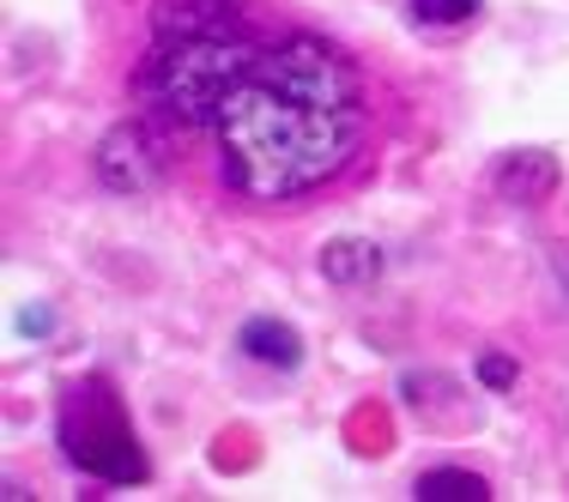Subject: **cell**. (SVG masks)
Returning <instances> with one entry per match:
<instances>
[{"label": "cell", "mask_w": 569, "mask_h": 502, "mask_svg": "<svg viewBox=\"0 0 569 502\" xmlns=\"http://www.w3.org/2000/svg\"><path fill=\"white\" fill-rule=\"evenodd\" d=\"M219 170L224 188L261 207H284L351 170L370 110L363 79L321 37H284L261 49L219 116Z\"/></svg>", "instance_id": "6da1fadb"}, {"label": "cell", "mask_w": 569, "mask_h": 502, "mask_svg": "<svg viewBox=\"0 0 569 502\" xmlns=\"http://www.w3.org/2000/svg\"><path fill=\"white\" fill-rule=\"evenodd\" d=\"M261 61L254 31H176L152 37V56L133 73V91L152 103L170 128H219L230 91Z\"/></svg>", "instance_id": "7a4b0ae2"}, {"label": "cell", "mask_w": 569, "mask_h": 502, "mask_svg": "<svg viewBox=\"0 0 569 502\" xmlns=\"http://www.w3.org/2000/svg\"><path fill=\"white\" fill-rule=\"evenodd\" d=\"M61 454L73 460L86 479H103V484L152 479V460L133 442L128 418H121V405L110 400L103 382L73 388V400H67V412H61Z\"/></svg>", "instance_id": "3957f363"}, {"label": "cell", "mask_w": 569, "mask_h": 502, "mask_svg": "<svg viewBox=\"0 0 569 502\" xmlns=\"http://www.w3.org/2000/svg\"><path fill=\"white\" fill-rule=\"evenodd\" d=\"M98 182L110 188V194H146V188L164 175V152H158L152 128H140V121H121L98 140Z\"/></svg>", "instance_id": "277c9868"}, {"label": "cell", "mask_w": 569, "mask_h": 502, "mask_svg": "<svg viewBox=\"0 0 569 502\" xmlns=\"http://www.w3.org/2000/svg\"><path fill=\"white\" fill-rule=\"evenodd\" d=\"M491 188L509 207H539L558 188V158L551 152H503V164L491 170Z\"/></svg>", "instance_id": "5b68a950"}, {"label": "cell", "mask_w": 569, "mask_h": 502, "mask_svg": "<svg viewBox=\"0 0 569 502\" xmlns=\"http://www.w3.org/2000/svg\"><path fill=\"white\" fill-rule=\"evenodd\" d=\"M176 31H249V12H242V0H158L152 37Z\"/></svg>", "instance_id": "8992f818"}, {"label": "cell", "mask_w": 569, "mask_h": 502, "mask_svg": "<svg viewBox=\"0 0 569 502\" xmlns=\"http://www.w3.org/2000/svg\"><path fill=\"white\" fill-rule=\"evenodd\" d=\"M237 345H242V358L267 363V370H297V363H303V339L284 328V321H267V315H254L249 328L237 333Z\"/></svg>", "instance_id": "52a82bcc"}, {"label": "cell", "mask_w": 569, "mask_h": 502, "mask_svg": "<svg viewBox=\"0 0 569 502\" xmlns=\"http://www.w3.org/2000/svg\"><path fill=\"white\" fill-rule=\"evenodd\" d=\"M321 279H333V284H370V279H382V249H376V242H358V237L328 242V254H321Z\"/></svg>", "instance_id": "ba28073f"}, {"label": "cell", "mask_w": 569, "mask_h": 502, "mask_svg": "<svg viewBox=\"0 0 569 502\" xmlns=\"http://www.w3.org/2000/svg\"><path fill=\"white\" fill-rule=\"evenodd\" d=\"M412 496L418 502H485L491 484H485L479 472H467V466H430V472H418Z\"/></svg>", "instance_id": "9c48e42d"}, {"label": "cell", "mask_w": 569, "mask_h": 502, "mask_svg": "<svg viewBox=\"0 0 569 502\" xmlns=\"http://www.w3.org/2000/svg\"><path fill=\"white\" fill-rule=\"evenodd\" d=\"M412 12L425 24H467L479 12V0H412Z\"/></svg>", "instance_id": "30bf717a"}, {"label": "cell", "mask_w": 569, "mask_h": 502, "mask_svg": "<svg viewBox=\"0 0 569 502\" xmlns=\"http://www.w3.org/2000/svg\"><path fill=\"white\" fill-rule=\"evenodd\" d=\"M479 382L497 388V393L515 388V363H509V358H479Z\"/></svg>", "instance_id": "8fae6325"}, {"label": "cell", "mask_w": 569, "mask_h": 502, "mask_svg": "<svg viewBox=\"0 0 569 502\" xmlns=\"http://www.w3.org/2000/svg\"><path fill=\"white\" fill-rule=\"evenodd\" d=\"M19 328H24V333H49V328H56V315H49V309H24Z\"/></svg>", "instance_id": "7c38bea8"}]
</instances>
